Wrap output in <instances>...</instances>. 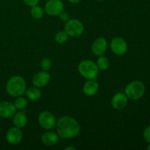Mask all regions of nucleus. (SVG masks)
<instances>
[{"label":"nucleus","instance_id":"5","mask_svg":"<svg viewBox=\"0 0 150 150\" xmlns=\"http://www.w3.org/2000/svg\"><path fill=\"white\" fill-rule=\"evenodd\" d=\"M65 23L64 31L67 32L69 36L76 38L81 36L83 34L84 31V26L81 21L78 19H70Z\"/></svg>","mask_w":150,"mask_h":150},{"label":"nucleus","instance_id":"24","mask_svg":"<svg viewBox=\"0 0 150 150\" xmlns=\"http://www.w3.org/2000/svg\"><path fill=\"white\" fill-rule=\"evenodd\" d=\"M59 16V18L61 19L62 21L67 22V21L70 20V15H69L67 12L62 11Z\"/></svg>","mask_w":150,"mask_h":150},{"label":"nucleus","instance_id":"1","mask_svg":"<svg viewBox=\"0 0 150 150\" xmlns=\"http://www.w3.org/2000/svg\"><path fill=\"white\" fill-rule=\"evenodd\" d=\"M57 134L63 139H73L78 136L81 127L77 120L69 116L61 117L56 125Z\"/></svg>","mask_w":150,"mask_h":150},{"label":"nucleus","instance_id":"29","mask_svg":"<svg viewBox=\"0 0 150 150\" xmlns=\"http://www.w3.org/2000/svg\"><path fill=\"white\" fill-rule=\"evenodd\" d=\"M97 1H104V0H97Z\"/></svg>","mask_w":150,"mask_h":150},{"label":"nucleus","instance_id":"15","mask_svg":"<svg viewBox=\"0 0 150 150\" xmlns=\"http://www.w3.org/2000/svg\"><path fill=\"white\" fill-rule=\"evenodd\" d=\"M41 141L45 146H54L59 142V135L54 132L48 131L42 134Z\"/></svg>","mask_w":150,"mask_h":150},{"label":"nucleus","instance_id":"8","mask_svg":"<svg viewBox=\"0 0 150 150\" xmlns=\"http://www.w3.org/2000/svg\"><path fill=\"white\" fill-rule=\"evenodd\" d=\"M64 4L61 0H48L45 5V10L49 16H57L64 10Z\"/></svg>","mask_w":150,"mask_h":150},{"label":"nucleus","instance_id":"20","mask_svg":"<svg viewBox=\"0 0 150 150\" xmlns=\"http://www.w3.org/2000/svg\"><path fill=\"white\" fill-rule=\"evenodd\" d=\"M28 105V101L26 98H23L21 96L17 97L16 100L14 102V105L16 106V109L22 110L24 109Z\"/></svg>","mask_w":150,"mask_h":150},{"label":"nucleus","instance_id":"21","mask_svg":"<svg viewBox=\"0 0 150 150\" xmlns=\"http://www.w3.org/2000/svg\"><path fill=\"white\" fill-rule=\"evenodd\" d=\"M68 37L69 35H67L65 31H59L55 35V40L57 43L63 44L67 42L68 40Z\"/></svg>","mask_w":150,"mask_h":150},{"label":"nucleus","instance_id":"3","mask_svg":"<svg viewBox=\"0 0 150 150\" xmlns=\"http://www.w3.org/2000/svg\"><path fill=\"white\" fill-rule=\"evenodd\" d=\"M79 73L84 79L88 80L96 79L99 73V68L95 62L92 60H83L78 66Z\"/></svg>","mask_w":150,"mask_h":150},{"label":"nucleus","instance_id":"18","mask_svg":"<svg viewBox=\"0 0 150 150\" xmlns=\"http://www.w3.org/2000/svg\"><path fill=\"white\" fill-rule=\"evenodd\" d=\"M97 65H98L99 70H107L110 67V62L106 57L103 55L99 56L97 60Z\"/></svg>","mask_w":150,"mask_h":150},{"label":"nucleus","instance_id":"12","mask_svg":"<svg viewBox=\"0 0 150 150\" xmlns=\"http://www.w3.org/2000/svg\"><path fill=\"white\" fill-rule=\"evenodd\" d=\"M108 47V42L104 38H98L95 40L92 45V52L95 56L103 55Z\"/></svg>","mask_w":150,"mask_h":150},{"label":"nucleus","instance_id":"25","mask_svg":"<svg viewBox=\"0 0 150 150\" xmlns=\"http://www.w3.org/2000/svg\"><path fill=\"white\" fill-rule=\"evenodd\" d=\"M23 1L26 5L29 6V7H33L38 4L40 0H23Z\"/></svg>","mask_w":150,"mask_h":150},{"label":"nucleus","instance_id":"7","mask_svg":"<svg viewBox=\"0 0 150 150\" xmlns=\"http://www.w3.org/2000/svg\"><path fill=\"white\" fill-rule=\"evenodd\" d=\"M111 49L112 52L117 56H123L127 51V42L120 37H116L111 41Z\"/></svg>","mask_w":150,"mask_h":150},{"label":"nucleus","instance_id":"14","mask_svg":"<svg viewBox=\"0 0 150 150\" xmlns=\"http://www.w3.org/2000/svg\"><path fill=\"white\" fill-rule=\"evenodd\" d=\"M99 89V84L95 81L94 80H89L84 83L83 86V92L86 96H94L96 95Z\"/></svg>","mask_w":150,"mask_h":150},{"label":"nucleus","instance_id":"4","mask_svg":"<svg viewBox=\"0 0 150 150\" xmlns=\"http://www.w3.org/2000/svg\"><path fill=\"white\" fill-rule=\"evenodd\" d=\"M145 93V86L142 81H134L127 85L125 89V94L128 99L137 100L141 99Z\"/></svg>","mask_w":150,"mask_h":150},{"label":"nucleus","instance_id":"22","mask_svg":"<svg viewBox=\"0 0 150 150\" xmlns=\"http://www.w3.org/2000/svg\"><path fill=\"white\" fill-rule=\"evenodd\" d=\"M51 61L49 58H44L42 59V61L40 62V67L42 70L45 71H48L51 67Z\"/></svg>","mask_w":150,"mask_h":150},{"label":"nucleus","instance_id":"10","mask_svg":"<svg viewBox=\"0 0 150 150\" xmlns=\"http://www.w3.org/2000/svg\"><path fill=\"white\" fill-rule=\"evenodd\" d=\"M50 79H51V76L49 73L48 71L42 70V71L38 72L34 76L32 79V83L36 87L42 88L49 83Z\"/></svg>","mask_w":150,"mask_h":150},{"label":"nucleus","instance_id":"11","mask_svg":"<svg viewBox=\"0 0 150 150\" xmlns=\"http://www.w3.org/2000/svg\"><path fill=\"white\" fill-rule=\"evenodd\" d=\"M16 108L14 104L8 101L0 103V117L4 119L11 118L16 113Z\"/></svg>","mask_w":150,"mask_h":150},{"label":"nucleus","instance_id":"26","mask_svg":"<svg viewBox=\"0 0 150 150\" xmlns=\"http://www.w3.org/2000/svg\"><path fill=\"white\" fill-rule=\"evenodd\" d=\"M68 1L72 4H78L79 2H80L81 0H68Z\"/></svg>","mask_w":150,"mask_h":150},{"label":"nucleus","instance_id":"23","mask_svg":"<svg viewBox=\"0 0 150 150\" xmlns=\"http://www.w3.org/2000/svg\"><path fill=\"white\" fill-rule=\"evenodd\" d=\"M143 136L145 142L150 144V125H149L148 127H146V128H145L143 133Z\"/></svg>","mask_w":150,"mask_h":150},{"label":"nucleus","instance_id":"2","mask_svg":"<svg viewBox=\"0 0 150 150\" xmlns=\"http://www.w3.org/2000/svg\"><path fill=\"white\" fill-rule=\"evenodd\" d=\"M26 83L23 78L19 76H14L10 78L6 84V91L12 97H19L25 93Z\"/></svg>","mask_w":150,"mask_h":150},{"label":"nucleus","instance_id":"19","mask_svg":"<svg viewBox=\"0 0 150 150\" xmlns=\"http://www.w3.org/2000/svg\"><path fill=\"white\" fill-rule=\"evenodd\" d=\"M31 16L35 19H40L42 18L44 15V11L42 8L40 6L37 5L31 7Z\"/></svg>","mask_w":150,"mask_h":150},{"label":"nucleus","instance_id":"17","mask_svg":"<svg viewBox=\"0 0 150 150\" xmlns=\"http://www.w3.org/2000/svg\"><path fill=\"white\" fill-rule=\"evenodd\" d=\"M25 94H26V98L32 101L38 100L41 98V96H42L41 91L40 90L39 88L36 87V86H35V87H31L29 89H26V92H25Z\"/></svg>","mask_w":150,"mask_h":150},{"label":"nucleus","instance_id":"6","mask_svg":"<svg viewBox=\"0 0 150 150\" xmlns=\"http://www.w3.org/2000/svg\"><path fill=\"white\" fill-rule=\"evenodd\" d=\"M38 123L42 129L50 130L56 127L57 120L54 114L50 111H42L38 116Z\"/></svg>","mask_w":150,"mask_h":150},{"label":"nucleus","instance_id":"27","mask_svg":"<svg viewBox=\"0 0 150 150\" xmlns=\"http://www.w3.org/2000/svg\"><path fill=\"white\" fill-rule=\"evenodd\" d=\"M76 149L73 146H67V147L64 148V150H76Z\"/></svg>","mask_w":150,"mask_h":150},{"label":"nucleus","instance_id":"13","mask_svg":"<svg viewBox=\"0 0 150 150\" xmlns=\"http://www.w3.org/2000/svg\"><path fill=\"white\" fill-rule=\"evenodd\" d=\"M111 103L114 109L121 110L127 106L128 98L125 93L118 92L113 96Z\"/></svg>","mask_w":150,"mask_h":150},{"label":"nucleus","instance_id":"9","mask_svg":"<svg viewBox=\"0 0 150 150\" xmlns=\"http://www.w3.org/2000/svg\"><path fill=\"white\" fill-rule=\"evenodd\" d=\"M22 139H23V133L21 130L16 126L10 127L6 133V139L10 144H18L21 142Z\"/></svg>","mask_w":150,"mask_h":150},{"label":"nucleus","instance_id":"16","mask_svg":"<svg viewBox=\"0 0 150 150\" xmlns=\"http://www.w3.org/2000/svg\"><path fill=\"white\" fill-rule=\"evenodd\" d=\"M13 124L18 128H23L27 124V117L26 113L23 111H19L16 113L13 116Z\"/></svg>","mask_w":150,"mask_h":150},{"label":"nucleus","instance_id":"28","mask_svg":"<svg viewBox=\"0 0 150 150\" xmlns=\"http://www.w3.org/2000/svg\"><path fill=\"white\" fill-rule=\"evenodd\" d=\"M146 149H147V150H150V144L147 146V147H146Z\"/></svg>","mask_w":150,"mask_h":150}]
</instances>
